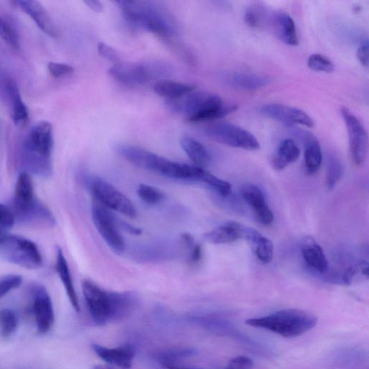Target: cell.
Returning a JSON list of instances; mask_svg holds the SVG:
<instances>
[{"mask_svg":"<svg viewBox=\"0 0 369 369\" xmlns=\"http://www.w3.org/2000/svg\"><path fill=\"white\" fill-rule=\"evenodd\" d=\"M82 287L90 317L98 326L123 319L137 302L133 293L107 291L90 280L83 281Z\"/></svg>","mask_w":369,"mask_h":369,"instance_id":"6da1fadb","label":"cell"},{"mask_svg":"<svg viewBox=\"0 0 369 369\" xmlns=\"http://www.w3.org/2000/svg\"><path fill=\"white\" fill-rule=\"evenodd\" d=\"M167 108L171 112L187 117L191 123L222 119L236 111L234 104H227L214 93L196 90L180 97L168 99Z\"/></svg>","mask_w":369,"mask_h":369,"instance_id":"7a4b0ae2","label":"cell"},{"mask_svg":"<svg viewBox=\"0 0 369 369\" xmlns=\"http://www.w3.org/2000/svg\"><path fill=\"white\" fill-rule=\"evenodd\" d=\"M116 150L129 163L173 180L198 181L203 170L195 166L171 161L138 147L121 145Z\"/></svg>","mask_w":369,"mask_h":369,"instance_id":"3957f363","label":"cell"},{"mask_svg":"<svg viewBox=\"0 0 369 369\" xmlns=\"http://www.w3.org/2000/svg\"><path fill=\"white\" fill-rule=\"evenodd\" d=\"M318 318L307 311L300 309H284L265 317L247 320L246 324L262 328L286 338L300 336L318 324Z\"/></svg>","mask_w":369,"mask_h":369,"instance_id":"277c9868","label":"cell"},{"mask_svg":"<svg viewBox=\"0 0 369 369\" xmlns=\"http://www.w3.org/2000/svg\"><path fill=\"white\" fill-rule=\"evenodd\" d=\"M125 20L135 27L163 39L172 38L175 29L170 18L149 2L117 1Z\"/></svg>","mask_w":369,"mask_h":369,"instance_id":"5b68a950","label":"cell"},{"mask_svg":"<svg viewBox=\"0 0 369 369\" xmlns=\"http://www.w3.org/2000/svg\"><path fill=\"white\" fill-rule=\"evenodd\" d=\"M53 147L51 124L48 121L39 122L31 130L23 147V161L27 170L39 176L51 175Z\"/></svg>","mask_w":369,"mask_h":369,"instance_id":"8992f818","label":"cell"},{"mask_svg":"<svg viewBox=\"0 0 369 369\" xmlns=\"http://www.w3.org/2000/svg\"><path fill=\"white\" fill-rule=\"evenodd\" d=\"M86 179L87 186L95 201L128 217H137V210L133 202L112 184L98 176Z\"/></svg>","mask_w":369,"mask_h":369,"instance_id":"52a82bcc","label":"cell"},{"mask_svg":"<svg viewBox=\"0 0 369 369\" xmlns=\"http://www.w3.org/2000/svg\"><path fill=\"white\" fill-rule=\"evenodd\" d=\"M0 254L13 264L27 269H39L43 264L36 245L20 236L8 234L0 244Z\"/></svg>","mask_w":369,"mask_h":369,"instance_id":"ba28073f","label":"cell"},{"mask_svg":"<svg viewBox=\"0 0 369 369\" xmlns=\"http://www.w3.org/2000/svg\"><path fill=\"white\" fill-rule=\"evenodd\" d=\"M205 135L216 142L245 150L260 148L257 138L248 130L228 122H219L207 126Z\"/></svg>","mask_w":369,"mask_h":369,"instance_id":"9c48e42d","label":"cell"},{"mask_svg":"<svg viewBox=\"0 0 369 369\" xmlns=\"http://www.w3.org/2000/svg\"><path fill=\"white\" fill-rule=\"evenodd\" d=\"M92 218L103 241L117 255H122L126 250L123 237L120 232L118 219L112 210L94 201L91 208Z\"/></svg>","mask_w":369,"mask_h":369,"instance_id":"30bf717a","label":"cell"},{"mask_svg":"<svg viewBox=\"0 0 369 369\" xmlns=\"http://www.w3.org/2000/svg\"><path fill=\"white\" fill-rule=\"evenodd\" d=\"M341 114L348 130L351 159L356 166H362L368 154L367 131L359 119L348 108L342 107Z\"/></svg>","mask_w":369,"mask_h":369,"instance_id":"8fae6325","label":"cell"},{"mask_svg":"<svg viewBox=\"0 0 369 369\" xmlns=\"http://www.w3.org/2000/svg\"><path fill=\"white\" fill-rule=\"evenodd\" d=\"M161 68L149 64L116 63L109 70L114 80L127 86H140L147 83L160 73Z\"/></svg>","mask_w":369,"mask_h":369,"instance_id":"7c38bea8","label":"cell"},{"mask_svg":"<svg viewBox=\"0 0 369 369\" xmlns=\"http://www.w3.org/2000/svg\"><path fill=\"white\" fill-rule=\"evenodd\" d=\"M32 310L36 328L40 334H46L55 324V315L51 297L46 288L41 285L33 287Z\"/></svg>","mask_w":369,"mask_h":369,"instance_id":"4fadbf2b","label":"cell"},{"mask_svg":"<svg viewBox=\"0 0 369 369\" xmlns=\"http://www.w3.org/2000/svg\"><path fill=\"white\" fill-rule=\"evenodd\" d=\"M261 113L267 118L287 126L302 125L309 128L314 126V120L305 112L287 105L269 104L261 109Z\"/></svg>","mask_w":369,"mask_h":369,"instance_id":"5bb4252c","label":"cell"},{"mask_svg":"<svg viewBox=\"0 0 369 369\" xmlns=\"http://www.w3.org/2000/svg\"><path fill=\"white\" fill-rule=\"evenodd\" d=\"M245 201L254 210L257 221L263 225H271L274 221V215L269 208L264 194L255 184H245L241 189Z\"/></svg>","mask_w":369,"mask_h":369,"instance_id":"9a60e30c","label":"cell"},{"mask_svg":"<svg viewBox=\"0 0 369 369\" xmlns=\"http://www.w3.org/2000/svg\"><path fill=\"white\" fill-rule=\"evenodd\" d=\"M267 26L286 45L298 46L299 39L295 22L286 13H269L265 27Z\"/></svg>","mask_w":369,"mask_h":369,"instance_id":"2e32d148","label":"cell"},{"mask_svg":"<svg viewBox=\"0 0 369 369\" xmlns=\"http://www.w3.org/2000/svg\"><path fill=\"white\" fill-rule=\"evenodd\" d=\"M92 349L102 361L121 369L133 367L136 355L135 348L129 344L110 349L95 344Z\"/></svg>","mask_w":369,"mask_h":369,"instance_id":"e0dca14e","label":"cell"},{"mask_svg":"<svg viewBox=\"0 0 369 369\" xmlns=\"http://www.w3.org/2000/svg\"><path fill=\"white\" fill-rule=\"evenodd\" d=\"M248 227L239 222H228L206 233L203 239L206 242L222 245L245 240Z\"/></svg>","mask_w":369,"mask_h":369,"instance_id":"ac0fdd59","label":"cell"},{"mask_svg":"<svg viewBox=\"0 0 369 369\" xmlns=\"http://www.w3.org/2000/svg\"><path fill=\"white\" fill-rule=\"evenodd\" d=\"M16 4L26 14H28L44 33L55 37L58 31L54 22L46 9L37 1H18Z\"/></svg>","mask_w":369,"mask_h":369,"instance_id":"d6986e66","label":"cell"},{"mask_svg":"<svg viewBox=\"0 0 369 369\" xmlns=\"http://www.w3.org/2000/svg\"><path fill=\"white\" fill-rule=\"evenodd\" d=\"M36 200L34 196V183L30 174L27 172L22 173L18 179L14 200L15 215L23 212L30 207Z\"/></svg>","mask_w":369,"mask_h":369,"instance_id":"ffe728a7","label":"cell"},{"mask_svg":"<svg viewBox=\"0 0 369 369\" xmlns=\"http://www.w3.org/2000/svg\"><path fill=\"white\" fill-rule=\"evenodd\" d=\"M299 135L302 139L304 147V165L307 173L314 175L318 172L323 162L321 146L312 134L307 131H300Z\"/></svg>","mask_w":369,"mask_h":369,"instance_id":"44dd1931","label":"cell"},{"mask_svg":"<svg viewBox=\"0 0 369 369\" xmlns=\"http://www.w3.org/2000/svg\"><path fill=\"white\" fill-rule=\"evenodd\" d=\"M300 156V149L291 139L283 140L272 158V166L276 171L284 170L290 164L296 162Z\"/></svg>","mask_w":369,"mask_h":369,"instance_id":"7402d4cb","label":"cell"},{"mask_svg":"<svg viewBox=\"0 0 369 369\" xmlns=\"http://www.w3.org/2000/svg\"><path fill=\"white\" fill-rule=\"evenodd\" d=\"M302 250L303 258L311 269L321 274L327 272L328 262L321 246L310 239L304 242Z\"/></svg>","mask_w":369,"mask_h":369,"instance_id":"603a6c76","label":"cell"},{"mask_svg":"<svg viewBox=\"0 0 369 369\" xmlns=\"http://www.w3.org/2000/svg\"><path fill=\"white\" fill-rule=\"evenodd\" d=\"M56 270L65 286V291L72 307L76 312L80 311L81 307L80 304H79L68 262L61 248H58V250Z\"/></svg>","mask_w":369,"mask_h":369,"instance_id":"cb8c5ba5","label":"cell"},{"mask_svg":"<svg viewBox=\"0 0 369 369\" xmlns=\"http://www.w3.org/2000/svg\"><path fill=\"white\" fill-rule=\"evenodd\" d=\"M180 145L195 166L204 168L210 163V156L205 147L190 136H182Z\"/></svg>","mask_w":369,"mask_h":369,"instance_id":"d4e9b609","label":"cell"},{"mask_svg":"<svg viewBox=\"0 0 369 369\" xmlns=\"http://www.w3.org/2000/svg\"><path fill=\"white\" fill-rule=\"evenodd\" d=\"M232 81L234 86L246 90H257L265 88L271 82L267 76L250 73H235Z\"/></svg>","mask_w":369,"mask_h":369,"instance_id":"484cf974","label":"cell"},{"mask_svg":"<svg viewBox=\"0 0 369 369\" xmlns=\"http://www.w3.org/2000/svg\"><path fill=\"white\" fill-rule=\"evenodd\" d=\"M196 89V87L192 84L166 80L158 81L154 86V93L167 100L180 97Z\"/></svg>","mask_w":369,"mask_h":369,"instance_id":"4316f807","label":"cell"},{"mask_svg":"<svg viewBox=\"0 0 369 369\" xmlns=\"http://www.w3.org/2000/svg\"><path fill=\"white\" fill-rule=\"evenodd\" d=\"M8 90L13 103V119L14 122L18 125L27 122L29 112L27 107L22 101L16 84L11 82L8 85Z\"/></svg>","mask_w":369,"mask_h":369,"instance_id":"83f0119b","label":"cell"},{"mask_svg":"<svg viewBox=\"0 0 369 369\" xmlns=\"http://www.w3.org/2000/svg\"><path fill=\"white\" fill-rule=\"evenodd\" d=\"M250 244L256 257L263 264H269L272 261L274 247L273 243L267 237L260 234Z\"/></svg>","mask_w":369,"mask_h":369,"instance_id":"f1b7e54d","label":"cell"},{"mask_svg":"<svg viewBox=\"0 0 369 369\" xmlns=\"http://www.w3.org/2000/svg\"><path fill=\"white\" fill-rule=\"evenodd\" d=\"M198 351L194 348L176 349L161 352L156 358L164 367L175 365L178 361L196 356Z\"/></svg>","mask_w":369,"mask_h":369,"instance_id":"f546056e","label":"cell"},{"mask_svg":"<svg viewBox=\"0 0 369 369\" xmlns=\"http://www.w3.org/2000/svg\"><path fill=\"white\" fill-rule=\"evenodd\" d=\"M344 166L339 158L334 155H330L328 161L326 184L329 190H333L337 184L344 175Z\"/></svg>","mask_w":369,"mask_h":369,"instance_id":"4dcf8cb0","label":"cell"},{"mask_svg":"<svg viewBox=\"0 0 369 369\" xmlns=\"http://www.w3.org/2000/svg\"><path fill=\"white\" fill-rule=\"evenodd\" d=\"M18 327V318L11 309L0 310V336L8 337L13 335Z\"/></svg>","mask_w":369,"mask_h":369,"instance_id":"1f68e13d","label":"cell"},{"mask_svg":"<svg viewBox=\"0 0 369 369\" xmlns=\"http://www.w3.org/2000/svg\"><path fill=\"white\" fill-rule=\"evenodd\" d=\"M199 182L206 184L207 186L214 189L223 197H227L232 194V186L228 182L205 170L199 179Z\"/></svg>","mask_w":369,"mask_h":369,"instance_id":"d6a6232c","label":"cell"},{"mask_svg":"<svg viewBox=\"0 0 369 369\" xmlns=\"http://www.w3.org/2000/svg\"><path fill=\"white\" fill-rule=\"evenodd\" d=\"M268 11L261 6H253L247 8L245 13L246 23L253 29H263L265 26Z\"/></svg>","mask_w":369,"mask_h":369,"instance_id":"836d02e7","label":"cell"},{"mask_svg":"<svg viewBox=\"0 0 369 369\" xmlns=\"http://www.w3.org/2000/svg\"><path fill=\"white\" fill-rule=\"evenodd\" d=\"M137 194L141 200L149 205L161 203L165 199L162 192L147 184H140Z\"/></svg>","mask_w":369,"mask_h":369,"instance_id":"e575fe53","label":"cell"},{"mask_svg":"<svg viewBox=\"0 0 369 369\" xmlns=\"http://www.w3.org/2000/svg\"><path fill=\"white\" fill-rule=\"evenodd\" d=\"M307 65L311 70L317 72L331 73L335 70L333 63L321 55H311L308 59Z\"/></svg>","mask_w":369,"mask_h":369,"instance_id":"d590c367","label":"cell"},{"mask_svg":"<svg viewBox=\"0 0 369 369\" xmlns=\"http://www.w3.org/2000/svg\"><path fill=\"white\" fill-rule=\"evenodd\" d=\"M22 279L19 275H8L0 279V299H2L12 290L18 288Z\"/></svg>","mask_w":369,"mask_h":369,"instance_id":"8d00e7d4","label":"cell"},{"mask_svg":"<svg viewBox=\"0 0 369 369\" xmlns=\"http://www.w3.org/2000/svg\"><path fill=\"white\" fill-rule=\"evenodd\" d=\"M16 222L13 209L3 203H0V229L7 232L13 227Z\"/></svg>","mask_w":369,"mask_h":369,"instance_id":"74e56055","label":"cell"},{"mask_svg":"<svg viewBox=\"0 0 369 369\" xmlns=\"http://www.w3.org/2000/svg\"><path fill=\"white\" fill-rule=\"evenodd\" d=\"M0 37L13 47L18 46V38L11 26L0 17Z\"/></svg>","mask_w":369,"mask_h":369,"instance_id":"f35d334b","label":"cell"},{"mask_svg":"<svg viewBox=\"0 0 369 369\" xmlns=\"http://www.w3.org/2000/svg\"><path fill=\"white\" fill-rule=\"evenodd\" d=\"M98 54L104 59L115 64L118 63L119 60L118 52L109 45L102 42L98 43Z\"/></svg>","mask_w":369,"mask_h":369,"instance_id":"ab89813d","label":"cell"},{"mask_svg":"<svg viewBox=\"0 0 369 369\" xmlns=\"http://www.w3.org/2000/svg\"><path fill=\"white\" fill-rule=\"evenodd\" d=\"M48 70L55 77L59 78L74 72V68L67 64L58 62H50L48 65Z\"/></svg>","mask_w":369,"mask_h":369,"instance_id":"60d3db41","label":"cell"},{"mask_svg":"<svg viewBox=\"0 0 369 369\" xmlns=\"http://www.w3.org/2000/svg\"><path fill=\"white\" fill-rule=\"evenodd\" d=\"M357 58L361 65L365 67L368 66V43L363 42L358 48Z\"/></svg>","mask_w":369,"mask_h":369,"instance_id":"b9f144b4","label":"cell"},{"mask_svg":"<svg viewBox=\"0 0 369 369\" xmlns=\"http://www.w3.org/2000/svg\"><path fill=\"white\" fill-rule=\"evenodd\" d=\"M202 248L200 245H194L189 256V261L192 263H197L202 257Z\"/></svg>","mask_w":369,"mask_h":369,"instance_id":"7bdbcfd3","label":"cell"},{"mask_svg":"<svg viewBox=\"0 0 369 369\" xmlns=\"http://www.w3.org/2000/svg\"><path fill=\"white\" fill-rule=\"evenodd\" d=\"M118 224L120 229H123L130 234L140 235L142 232V229H140V228L134 227L133 225L129 224L119 220H118Z\"/></svg>","mask_w":369,"mask_h":369,"instance_id":"ee69618b","label":"cell"},{"mask_svg":"<svg viewBox=\"0 0 369 369\" xmlns=\"http://www.w3.org/2000/svg\"><path fill=\"white\" fill-rule=\"evenodd\" d=\"M84 3L89 8L95 13H100L102 11V4L98 1V0H87V1H85Z\"/></svg>","mask_w":369,"mask_h":369,"instance_id":"f6af8a7d","label":"cell"},{"mask_svg":"<svg viewBox=\"0 0 369 369\" xmlns=\"http://www.w3.org/2000/svg\"><path fill=\"white\" fill-rule=\"evenodd\" d=\"M167 369H201V368H187V367H180L178 365H170L166 366Z\"/></svg>","mask_w":369,"mask_h":369,"instance_id":"bcb514c9","label":"cell"},{"mask_svg":"<svg viewBox=\"0 0 369 369\" xmlns=\"http://www.w3.org/2000/svg\"><path fill=\"white\" fill-rule=\"evenodd\" d=\"M8 234L6 232L0 229V244H1L4 241Z\"/></svg>","mask_w":369,"mask_h":369,"instance_id":"7dc6e473","label":"cell"},{"mask_svg":"<svg viewBox=\"0 0 369 369\" xmlns=\"http://www.w3.org/2000/svg\"><path fill=\"white\" fill-rule=\"evenodd\" d=\"M93 369H113L111 367L103 365H97L93 368Z\"/></svg>","mask_w":369,"mask_h":369,"instance_id":"c3c4849f","label":"cell"},{"mask_svg":"<svg viewBox=\"0 0 369 369\" xmlns=\"http://www.w3.org/2000/svg\"><path fill=\"white\" fill-rule=\"evenodd\" d=\"M226 369V368H225Z\"/></svg>","mask_w":369,"mask_h":369,"instance_id":"681fc988","label":"cell"}]
</instances>
